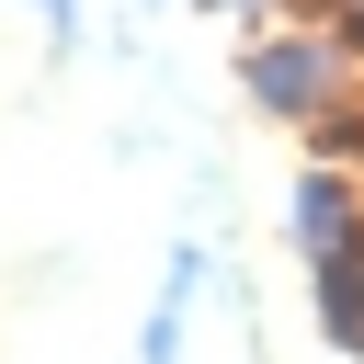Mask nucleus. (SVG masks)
Wrapping results in <instances>:
<instances>
[{"mask_svg":"<svg viewBox=\"0 0 364 364\" xmlns=\"http://www.w3.org/2000/svg\"><path fill=\"white\" fill-rule=\"evenodd\" d=\"M353 239H364V171L318 159V171L296 182V250H307V273H318V262H341Z\"/></svg>","mask_w":364,"mask_h":364,"instance_id":"obj_2","label":"nucleus"},{"mask_svg":"<svg viewBox=\"0 0 364 364\" xmlns=\"http://www.w3.org/2000/svg\"><path fill=\"white\" fill-rule=\"evenodd\" d=\"M341 80H353L341 23H262V34L239 46V91H250L262 114H284V125H330V114H341Z\"/></svg>","mask_w":364,"mask_h":364,"instance_id":"obj_1","label":"nucleus"},{"mask_svg":"<svg viewBox=\"0 0 364 364\" xmlns=\"http://www.w3.org/2000/svg\"><path fill=\"white\" fill-rule=\"evenodd\" d=\"M136 364H182V307L148 296V318H136Z\"/></svg>","mask_w":364,"mask_h":364,"instance_id":"obj_4","label":"nucleus"},{"mask_svg":"<svg viewBox=\"0 0 364 364\" xmlns=\"http://www.w3.org/2000/svg\"><path fill=\"white\" fill-rule=\"evenodd\" d=\"M318 330H330V353L364 364V239H353L341 262H318Z\"/></svg>","mask_w":364,"mask_h":364,"instance_id":"obj_3","label":"nucleus"},{"mask_svg":"<svg viewBox=\"0 0 364 364\" xmlns=\"http://www.w3.org/2000/svg\"><path fill=\"white\" fill-rule=\"evenodd\" d=\"M23 11H46V46H80V0H23Z\"/></svg>","mask_w":364,"mask_h":364,"instance_id":"obj_5","label":"nucleus"}]
</instances>
